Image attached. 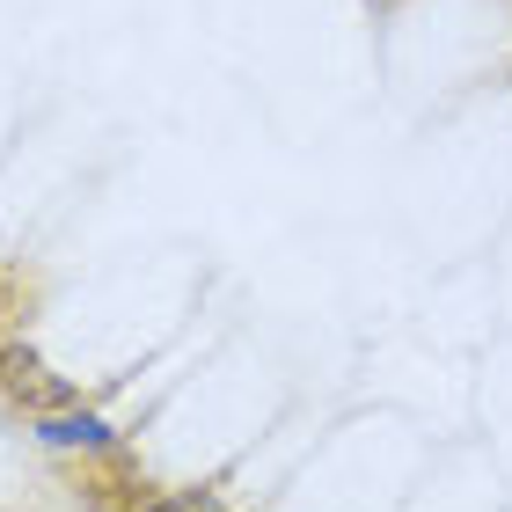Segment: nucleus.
<instances>
[{
  "mask_svg": "<svg viewBox=\"0 0 512 512\" xmlns=\"http://www.w3.org/2000/svg\"><path fill=\"white\" fill-rule=\"evenodd\" d=\"M139 512H220V505L205 498V491H169V498H147Z\"/></svg>",
  "mask_w": 512,
  "mask_h": 512,
  "instance_id": "obj_3",
  "label": "nucleus"
},
{
  "mask_svg": "<svg viewBox=\"0 0 512 512\" xmlns=\"http://www.w3.org/2000/svg\"><path fill=\"white\" fill-rule=\"evenodd\" d=\"M37 439L44 447H88V454H110L118 447V432H110V417H96V410H52V417H37Z\"/></svg>",
  "mask_w": 512,
  "mask_h": 512,
  "instance_id": "obj_2",
  "label": "nucleus"
},
{
  "mask_svg": "<svg viewBox=\"0 0 512 512\" xmlns=\"http://www.w3.org/2000/svg\"><path fill=\"white\" fill-rule=\"evenodd\" d=\"M0 388H8L30 417H52V410H74V403H81L74 381H59L52 366L30 352V344H0Z\"/></svg>",
  "mask_w": 512,
  "mask_h": 512,
  "instance_id": "obj_1",
  "label": "nucleus"
}]
</instances>
